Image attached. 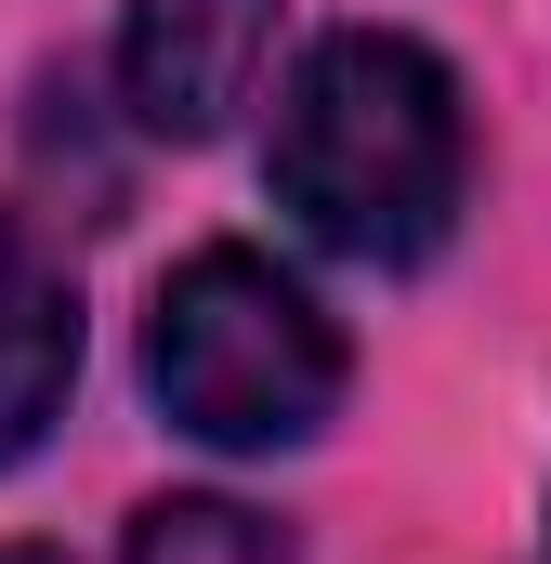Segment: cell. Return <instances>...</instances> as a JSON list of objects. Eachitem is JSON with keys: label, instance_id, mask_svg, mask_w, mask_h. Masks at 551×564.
<instances>
[{"label": "cell", "instance_id": "6da1fadb", "mask_svg": "<svg viewBox=\"0 0 551 564\" xmlns=\"http://www.w3.org/2000/svg\"><path fill=\"white\" fill-rule=\"evenodd\" d=\"M473 184V119L446 53L408 26H342L302 53L289 119H276V210L342 250V263H420L460 224Z\"/></svg>", "mask_w": 551, "mask_h": 564}, {"label": "cell", "instance_id": "7a4b0ae2", "mask_svg": "<svg viewBox=\"0 0 551 564\" xmlns=\"http://www.w3.org/2000/svg\"><path fill=\"white\" fill-rule=\"evenodd\" d=\"M144 381L171 433L224 446V459H276V446H315L355 355L328 328V302L263 263V250H184L158 276V315H144Z\"/></svg>", "mask_w": 551, "mask_h": 564}, {"label": "cell", "instance_id": "3957f363", "mask_svg": "<svg viewBox=\"0 0 551 564\" xmlns=\"http://www.w3.org/2000/svg\"><path fill=\"white\" fill-rule=\"evenodd\" d=\"M276 66V0H132L119 26V106L158 144H210Z\"/></svg>", "mask_w": 551, "mask_h": 564}, {"label": "cell", "instance_id": "277c9868", "mask_svg": "<svg viewBox=\"0 0 551 564\" xmlns=\"http://www.w3.org/2000/svg\"><path fill=\"white\" fill-rule=\"evenodd\" d=\"M66 381H79V289H66V263L0 210V473L53 433Z\"/></svg>", "mask_w": 551, "mask_h": 564}, {"label": "cell", "instance_id": "5b68a950", "mask_svg": "<svg viewBox=\"0 0 551 564\" xmlns=\"http://www.w3.org/2000/svg\"><path fill=\"white\" fill-rule=\"evenodd\" d=\"M119 564H289V552L237 499H158V512H132V552Z\"/></svg>", "mask_w": 551, "mask_h": 564}, {"label": "cell", "instance_id": "8992f818", "mask_svg": "<svg viewBox=\"0 0 551 564\" xmlns=\"http://www.w3.org/2000/svg\"><path fill=\"white\" fill-rule=\"evenodd\" d=\"M0 564H66V552H26V539H0Z\"/></svg>", "mask_w": 551, "mask_h": 564}]
</instances>
